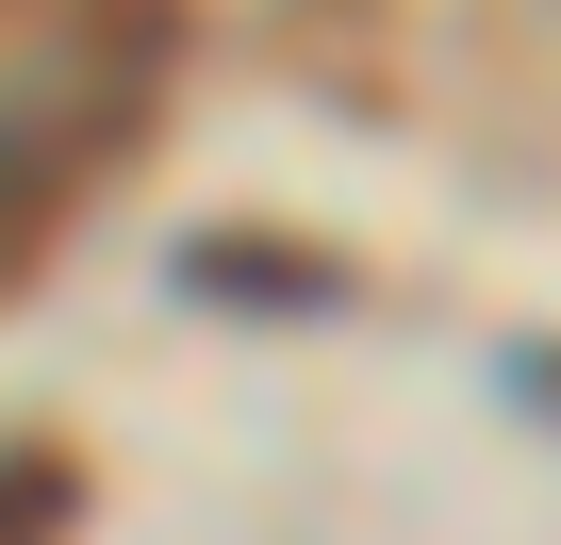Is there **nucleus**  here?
I'll use <instances>...</instances> for the list:
<instances>
[{"label":"nucleus","instance_id":"nucleus-1","mask_svg":"<svg viewBox=\"0 0 561 545\" xmlns=\"http://www.w3.org/2000/svg\"><path fill=\"white\" fill-rule=\"evenodd\" d=\"M149 83H165V18L149 0H100V18L0 100V282L67 231V198L133 149V116H149Z\"/></svg>","mask_w":561,"mask_h":545},{"label":"nucleus","instance_id":"nucleus-2","mask_svg":"<svg viewBox=\"0 0 561 545\" xmlns=\"http://www.w3.org/2000/svg\"><path fill=\"white\" fill-rule=\"evenodd\" d=\"M67 512H83V463L50 430H18L0 446V545H67Z\"/></svg>","mask_w":561,"mask_h":545},{"label":"nucleus","instance_id":"nucleus-3","mask_svg":"<svg viewBox=\"0 0 561 545\" xmlns=\"http://www.w3.org/2000/svg\"><path fill=\"white\" fill-rule=\"evenodd\" d=\"M198 282H215V298H331V264L264 248V231H215V248H198Z\"/></svg>","mask_w":561,"mask_h":545},{"label":"nucleus","instance_id":"nucleus-4","mask_svg":"<svg viewBox=\"0 0 561 545\" xmlns=\"http://www.w3.org/2000/svg\"><path fill=\"white\" fill-rule=\"evenodd\" d=\"M528 381H545V397H561V364H528Z\"/></svg>","mask_w":561,"mask_h":545}]
</instances>
